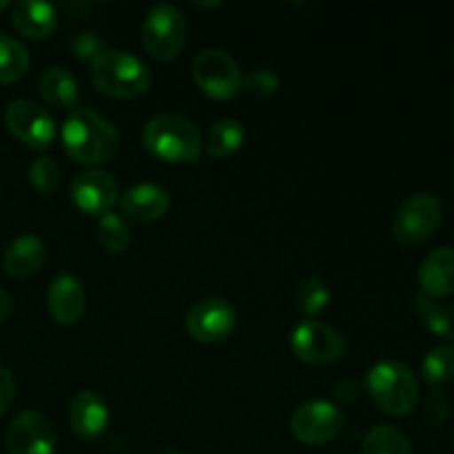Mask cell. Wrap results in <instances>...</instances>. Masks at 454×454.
<instances>
[{"instance_id": "obj_1", "label": "cell", "mask_w": 454, "mask_h": 454, "mask_svg": "<svg viewBox=\"0 0 454 454\" xmlns=\"http://www.w3.org/2000/svg\"><path fill=\"white\" fill-rule=\"evenodd\" d=\"M62 146L67 155L80 164L98 168L118 158L120 133L105 115L91 109H74L62 122Z\"/></svg>"}, {"instance_id": "obj_2", "label": "cell", "mask_w": 454, "mask_h": 454, "mask_svg": "<svg viewBox=\"0 0 454 454\" xmlns=\"http://www.w3.org/2000/svg\"><path fill=\"white\" fill-rule=\"evenodd\" d=\"M142 145L162 162H198L202 153V133L198 124L182 114H158L146 120L142 129Z\"/></svg>"}, {"instance_id": "obj_3", "label": "cell", "mask_w": 454, "mask_h": 454, "mask_svg": "<svg viewBox=\"0 0 454 454\" xmlns=\"http://www.w3.org/2000/svg\"><path fill=\"white\" fill-rule=\"evenodd\" d=\"M89 78L93 87L105 96L131 100L151 87L153 75H151L149 65L136 53L105 47L89 62Z\"/></svg>"}, {"instance_id": "obj_4", "label": "cell", "mask_w": 454, "mask_h": 454, "mask_svg": "<svg viewBox=\"0 0 454 454\" xmlns=\"http://www.w3.org/2000/svg\"><path fill=\"white\" fill-rule=\"evenodd\" d=\"M366 390L390 417H408L419 406V381L406 364L381 359L368 371Z\"/></svg>"}, {"instance_id": "obj_5", "label": "cell", "mask_w": 454, "mask_h": 454, "mask_svg": "<svg viewBox=\"0 0 454 454\" xmlns=\"http://www.w3.org/2000/svg\"><path fill=\"white\" fill-rule=\"evenodd\" d=\"M186 18L180 7L171 3H158L146 12L140 27V43L155 60H173L186 44Z\"/></svg>"}, {"instance_id": "obj_6", "label": "cell", "mask_w": 454, "mask_h": 454, "mask_svg": "<svg viewBox=\"0 0 454 454\" xmlns=\"http://www.w3.org/2000/svg\"><path fill=\"white\" fill-rule=\"evenodd\" d=\"M191 74L200 91L213 100H231L244 87L242 69L224 49H202L195 56Z\"/></svg>"}, {"instance_id": "obj_7", "label": "cell", "mask_w": 454, "mask_h": 454, "mask_svg": "<svg viewBox=\"0 0 454 454\" xmlns=\"http://www.w3.org/2000/svg\"><path fill=\"white\" fill-rule=\"evenodd\" d=\"M443 220V204L434 193H415L402 202L393 217V235L403 247H417L433 238Z\"/></svg>"}, {"instance_id": "obj_8", "label": "cell", "mask_w": 454, "mask_h": 454, "mask_svg": "<svg viewBox=\"0 0 454 454\" xmlns=\"http://www.w3.org/2000/svg\"><path fill=\"white\" fill-rule=\"evenodd\" d=\"M288 426L293 437L304 446H326L335 442L346 428V417L333 402L310 399L293 411Z\"/></svg>"}, {"instance_id": "obj_9", "label": "cell", "mask_w": 454, "mask_h": 454, "mask_svg": "<svg viewBox=\"0 0 454 454\" xmlns=\"http://www.w3.org/2000/svg\"><path fill=\"white\" fill-rule=\"evenodd\" d=\"M291 350L304 364L331 366L346 355V340L331 324L304 319L291 331Z\"/></svg>"}, {"instance_id": "obj_10", "label": "cell", "mask_w": 454, "mask_h": 454, "mask_svg": "<svg viewBox=\"0 0 454 454\" xmlns=\"http://www.w3.org/2000/svg\"><path fill=\"white\" fill-rule=\"evenodd\" d=\"M186 333L200 344H217L224 341L238 326V310L229 300L222 297H204L195 301L184 317Z\"/></svg>"}, {"instance_id": "obj_11", "label": "cell", "mask_w": 454, "mask_h": 454, "mask_svg": "<svg viewBox=\"0 0 454 454\" xmlns=\"http://www.w3.org/2000/svg\"><path fill=\"white\" fill-rule=\"evenodd\" d=\"M4 122H7V129L13 133V137H18L29 149H49L53 145V137H56L53 115L38 102L27 100V98L9 102L7 111H4Z\"/></svg>"}, {"instance_id": "obj_12", "label": "cell", "mask_w": 454, "mask_h": 454, "mask_svg": "<svg viewBox=\"0 0 454 454\" xmlns=\"http://www.w3.org/2000/svg\"><path fill=\"white\" fill-rule=\"evenodd\" d=\"M56 428L51 419L38 411H22L7 428L9 454H53L56 452Z\"/></svg>"}, {"instance_id": "obj_13", "label": "cell", "mask_w": 454, "mask_h": 454, "mask_svg": "<svg viewBox=\"0 0 454 454\" xmlns=\"http://www.w3.org/2000/svg\"><path fill=\"white\" fill-rule=\"evenodd\" d=\"M71 198L82 213L105 215L120 200L118 182L105 168H84L71 182Z\"/></svg>"}, {"instance_id": "obj_14", "label": "cell", "mask_w": 454, "mask_h": 454, "mask_svg": "<svg viewBox=\"0 0 454 454\" xmlns=\"http://www.w3.org/2000/svg\"><path fill=\"white\" fill-rule=\"evenodd\" d=\"M87 309V291L75 275L60 273L47 288V310L53 322L71 326Z\"/></svg>"}, {"instance_id": "obj_15", "label": "cell", "mask_w": 454, "mask_h": 454, "mask_svg": "<svg viewBox=\"0 0 454 454\" xmlns=\"http://www.w3.org/2000/svg\"><path fill=\"white\" fill-rule=\"evenodd\" d=\"M171 207V195L164 186L153 182H140L129 186L120 198V211L124 217L137 224H149L160 220Z\"/></svg>"}, {"instance_id": "obj_16", "label": "cell", "mask_w": 454, "mask_h": 454, "mask_svg": "<svg viewBox=\"0 0 454 454\" xmlns=\"http://www.w3.org/2000/svg\"><path fill=\"white\" fill-rule=\"evenodd\" d=\"M69 426L80 439H98L109 424V406L93 390H78L67 408Z\"/></svg>"}, {"instance_id": "obj_17", "label": "cell", "mask_w": 454, "mask_h": 454, "mask_svg": "<svg viewBox=\"0 0 454 454\" xmlns=\"http://www.w3.org/2000/svg\"><path fill=\"white\" fill-rule=\"evenodd\" d=\"M419 293L442 300L454 295V247H442L430 251L417 270Z\"/></svg>"}, {"instance_id": "obj_18", "label": "cell", "mask_w": 454, "mask_h": 454, "mask_svg": "<svg viewBox=\"0 0 454 454\" xmlns=\"http://www.w3.org/2000/svg\"><path fill=\"white\" fill-rule=\"evenodd\" d=\"M47 260V244L38 235H20L3 253V270L12 279H27L38 273Z\"/></svg>"}, {"instance_id": "obj_19", "label": "cell", "mask_w": 454, "mask_h": 454, "mask_svg": "<svg viewBox=\"0 0 454 454\" xmlns=\"http://www.w3.org/2000/svg\"><path fill=\"white\" fill-rule=\"evenodd\" d=\"M12 22L25 38L44 40L56 31L58 12L51 3L40 0H18L12 4Z\"/></svg>"}, {"instance_id": "obj_20", "label": "cell", "mask_w": 454, "mask_h": 454, "mask_svg": "<svg viewBox=\"0 0 454 454\" xmlns=\"http://www.w3.org/2000/svg\"><path fill=\"white\" fill-rule=\"evenodd\" d=\"M38 87L44 102L56 106V109L74 111L75 105H78V80L65 67H49V69H44V74L40 75Z\"/></svg>"}, {"instance_id": "obj_21", "label": "cell", "mask_w": 454, "mask_h": 454, "mask_svg": "<svg viewBox=\"0 0 454 454\" xmlns=\"http://www.w3.org/2000/svg\"><path fill=\"white\" fill-rule=\"evenodd\" d=\"M412 309L419 315L421 324L433 333L434 337L446 341H454V306L442 300L417 293L412 297Z\"/></svg>"}, {"instance_id": "obj_22", "label": "cell", "mask_w": 454, "mask_h": 454, "mask_svg": "<svg viewBox=\"0 0 454 454\" xmlns=\"http://www.w3.org/2000/svg\"><path fill=\"white\" fill-rule=\"evenodd\" d=\"M244 131L242 122L235 118H220L208 127L207 137H204V149L211 158L224 160L229 155H233L235 151H239V146L244 145Z\"/></svg>"}, {"instance_id": "obj_23", "label": "cell", "mask_w": 454, "mask_h": 454, "mask_svg": "<svg viewBox=\"0 0 454 454\" xmlns=\"http://www.w3.org/2000/svg\"><path fill=\"white\" fill-rule=\"evenodd\" d=\"M29 51L20 40L0 34V84H12L29 71Z\"/></svg>"}, {"instance_id": "obj_24", "label": "cell", "mask_w": 454, "mask_h": 454, "mask_svg": "<svg viewBox=\"0 0 454 454\" xmlns=\"http://www.w3.org/2000/svg\"><path fill=\"white\" fill-rule=\"evenodd\" d=\"M362 454H415L411 439L395 426L380 424L364 437Z\"/></svg>"}, {"instance_id": "obj_25", "label": "cell", "mask_w": 454, "mask_h": 454, "mask_svg": "<svg viewBox=\"0 0 454 454\" xmlns=\"http://www.w3.org/2000/svg\"><path fill=\"white\" fill-rule=\"evenodd\" d=\"M331 301V288L317 275H306L295 288V306L306 319H315Z\"/></svg>"}, {"instance_id": "obj_26", "label": "cell", "mask_w": 454, "mask_h": 454, "mask_svg": "<svg viewBox=\"0 0 454 454\" xmlns=\"http://www.w3.org/2000/svg\"><path fill=\"white\" fill-rule=\"evenodd\" d=\"M421 377L428 381L430 386H443L454 380V346L452 344H439L426 353L424 362H421Z\"/></svg>"}, {"instance_id": "obj_27", "label": "cell", "mask_w": 454, "mask_h": 454, "mask_svg": "<svg viewBox=\"0 0 454 454\" xmlns=\"http://www.w3.org/2000/svg\"><path fill=\"white\" fill-rule=\"evenodd\" d=\"M98 242L109 253H124L131 247V229L118 213H105L100 215L96 226Z\"/></svg>"}, {"instance_id": "obj_28", "label": "cell", "mask_w": 454, "mask_h": 454, "mask_svg": "<svg viewBox=\"0 0 454 454\" xmlns=\"http://www.w3.org/2000/svg\"><path fill=\"white\" fill-rule=\"evenodd\" d=\"M27 176H29V184L34 186L38 193L49 195L60 186L62 173L56 158H51V155H38V158L29 164Z\"/></svg>"}, {"instance_id": "obj_29", "label": "cell", "mask_w": 454, "mask_h": 454, "mask_svg": "<svg viewBox=\"0 0 454 454\" xmlns=\"http://www.w3.org/2000/svg\"><path fill=\"white\" fill-rule=\"evenodd\" d=\"M279 84H282V80H279V75L275 74L273 69H269V67L251 71V74L244 78V89L255 98L275 96V93L279 91Z\"/></svg>"}, {"instance_id": "obj_30", "label": "cell", "mask_w": 454, "mask_h": 454, "mask_svg": "<svg viewBox=\"0 0 454 454\" xmlns=\"http://www.w3.org/2000/svg\"><path fill=\"white\" fill-rule=\"evenodd\" d=\"M424 415L430 426H442L450 417V399L439 388H433L424 399Z\"/></svg>"}, {"instance_id": "obj_31", "label": "cell", "mask_w": 454, "mask_h": 454, "mask_svg": "<svg viewBox=\"0 0 454 454\" xmlns=\"http://www.w3.org/2000/svg\"><path fill=\"white\" fill-rule=\"evenodd\" d=\"M71 49H74L75 58H80V60H93L105 49V40L96 31L82 29L71 40Z\"/></svg>"}, {"instance_id": "obj_32", "label": "cell", "mask_w": 454, "mask_h": 454, "mask_svg": "<svg viewBox=\"0 0 454 454\" xmlns=\"http://www.w3.org/2000/svg\"><path fill=\"white\" fill-rule=\"evenodd\" d=\"M13 397H16V380L9 368L0 366V417L9 411Z\"/></svg>"}, {"instance_id": "obj_33", "label": "cell", "mask_w": 454, "mask_h": 454, "mask_svg": "<svg viewBox=\"0 0 454 454\" xmlns=\"http://www.w3.org/2000/svg\"><path fill=\"white\" fill-rule=\"evenodd\" d=\"M12 309H13L12 295H9L4 288H0V324H3L9 315H12Z\"/></svg>"}, {"instance_id": "obj_34", "label": "cell", "mask_w": 454, "mask_h": 454, "mask_svg": "<svg viewBox=\"0 0 454 454\" xmlns=\"http://www.w3.org/2000/svg\"><path fill=\"white\" fill-rule=\"evenodd\" d=\"M7 7H9V0H0V12H4Z\"/></svg>"}]
</instances>
